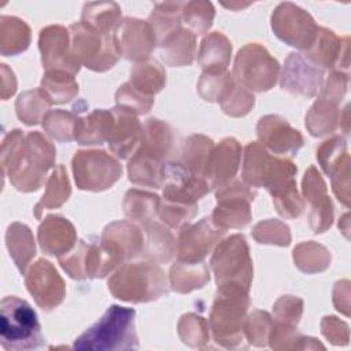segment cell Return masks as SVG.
I'll list each match as a JSON object with an SVG mask.
<instances>
[{"label":"cell","instance_id":"24","mask_svg":"<svg viewBox=\"0 0 351 351\" xmlns=\"http://www.w3.org/2000/svg\"><path fill=\"white\" fill-rule=\"evenodd\" d=\"M141 228L145 232L144 258L154 263H169L177 252V243L167 226L154 219Z\"/></svg>","mask_w":351,"mask_h":351},{"label":"cell","instance_id":"38","mask_svg":"<svg viewBox=\"0 0 351 351\" xmlns=\"http://www.w3.org/2000/svg\"><path fill=\"white\" fill-rule=\"evenodd\" d=\"M339 126L340 112L337 110V104L318 97L306 115V128L310 134L321 137L324 134L333 133Z\"/></svg>","mask_w":351,"mask_h":351},{"label":"cell","instance_id":"54","mask_svg":"<svg viewBox=\"0 0 351 351\" xmlns=\"http://www.w3.org/2000/svg\"><path fill=\"white\" fill-rule=\"evenodd\" d=\"M115 101L117 106L123 107L136 115L145 114L151 110L154 104V96H147L133 88L130 82H125L122 86L118 88L115 93Z\"/></svg>","mask_w":351,"mask_h":351},{"label":"cell","instance_id":"47","mask_svg":"<svg viewBox=\"0 0 351 351\" xmlns=\"http://www.w3.org/2000/svg\"><path fill=\"white\" fill-rule=\"evenodd\" d=\"M234 84V77L229 71H203L197 90L207 101H221Z\"/></svg>","mask_w":351,"mask_h":351},{"label":"cell","instance_id":"43","mask_svg":"<svg viewBox=\"0 0 351 351\" xmlns=\"http://www.w3.org/2000/svg\"><path fill=\"white\" fill-rule=\"evenodd\" d=\"M295 265L304 273H317L325 270L330 265L329 251L314 241L298 244L293 250Z\"/></svg>","mask_w":351,"mask_h":351},{"label":"cell","instance_id":"22","mask_svg":"<svg viewBox=\"0 0 351 351\" xmlns=\"http://www.w3.org/2000/svg\"><path fill=\"white\" fill-rule=\"evenodd\" d=\"M37 237L40 247L45 254L60 258L75 247L77 232L67 218L60 215H47L38 226Z\"/></svg>","mask_w":351,"mask_h":351},{"label":"cell","instance_id":"59","mask_svg":"<svg viewBox=\"0 0 351 351\" xmlns=\"http://www.w3.org/2000/svg\"><path fill=\"white\" fill-rule=\"evenodd\" d=\"M347 85H348V74L333 70L330 73L329 78L326 80V84L319 89L321 90L319 97L325 99L330 103L339 104L341 101L343 96L346 95Z\"/></svg>","mask_w":351,"mask_h":351},{"label":"cell","instance_id":"10","mask_svg":"<svg viewBox=\"0 0 351 351\" xmlns=\"http://www.w3.org/2000/svg\"><path fill=\"white\" fill-rule=\"evenodd\" d=\"M73 173L80 189L100 192L119 180L122 166L106 151L81 149L73 158Z\"/></svg>","mask_w":351,"mask_h":351},{"label":"cell","instance_id":"41","mask_svg":"<svg viewBox=\"0 0 351 351\" xmlns=\"http://www.w3.org/2000/svg\"><path fill=\"white\" fill-rule=\"evenodd\" d=\"M51 106L52 101L41 88L22 92L15 101L16 115L26 125L40 123Z\"/></svg>","mask_w":351,"mask_h":351},{"label":"cell","instance_id":"58","mask_svg":"<svg viewBox=\"0 0 351 351\" xmlns=\"http://www.w3.org/2000/svg\"><path fill=\"white\" fill-rule=\"evenodd\" d=\"M333 221V206L328 196H325L318 203L313 204L310 208L308 222L314 233H322L330 228Z\"/></svg>","mask_w":351,"mask_h":351},{"label":"cell","instance_id":"50","mask_svg":"<svg viewBox=\"0 0 351 351\" xmlns=\"http://www.w3.org/2000/svg\"><path fill=\"white\" fill-rule=\"evenodd\" d=\"M273 328V318L266 311L255 310L244 321V336L245 339L256 346L265 347L269 341V336Z\"/></svg>","mask_w":351,"mask_h":351},{"label":"cell","instance_id":"34","mask_svg":"<svg viewBox=\"0 0 351 351\" xmlns=\"http://www.w3.org/2000/svg\"><path fill=\"white\" fill-rule=\"evenodd\" d=\"M130 85L147 96L160 92L166 84V71L155 59L138 62L130 70Z\"/></svg>","mask_w":351,"mask_h":351},{"label":"cell","instance_id":"5","mask_svg":"<svg viewBox=\"0 0 351 351\" xmlns=\"http://www.w3.org/2000/svg\"><path fill=\"white\" fill-rule=\"evenodd\" d=\"M248 307L250 298L247 291L239 287H218L208 319V328L217 344L225 348L243 346Z\"/></svg>","mask_w":351,"mask_h":351},{"label":"cell","instance_id":"17","mask_svg":"<svg viewBox=\"0 0 351 351\" xmlns=\"http://www.w3.org/2000/svg\"><path fill=\"white\" fill-rule=\"evenodd\" d=\"M38 48L41 63L47 70H64L75 75L81 64L73 56L69 29L60 25L47 26L40 32Z\"/></svg>","mask_w":351,"mask_h":351},{"label":"cell","instance_id":"56","mask_svg":"<svg viewBox=\"0 0 351 351\" xmlns=\"http://www.w3.org/2000/svg\"><path fill=\"white\" fill-rule=\"evenodd\" d=\"M273 313L276 318L274 321L296 326L303 313V300L292 295L281 296L274 303Z\"/></svg>","mask_w":351,"mask_h":351},{"label":"cell","instance_id":"57","mask_svg":"<svg viewBox=\"0 0 351 351\" xmlns=\"http://www.w3.org/2000/svg\"><path fill=\"white\" fill-rule=\"evenodd\" d=\"M303 197L310 206L318 203L326 196V185L314 166H310L303 177Z\"/></svg>","mask_w":351,"mask_h":351},{"label":"cell","instance_id":"36","mask_svg":"<svg viewBox=\"0 0 351 351\" xmlns=\"http://www.w3.org/2000/svg\"><path fill=\"white\" fill-rule=\"evenodd\" d=\"M184 4L185 3L181 1H167L155 4L148 22L155 32L156 45L162 43L167 36L181 29V14Z\"/></svg>","mask_w":351,"mask_h":351},{"label":"cell","instance_id":"31","mask_svg":"<svg viewBox=\"0 0 351 351\" xmlns=\"http://www.w3.org/2000/svg\"><path fill=\"white\" fill-rule=\"evenodd\" d=\"M173 141V130L163 121L151 118L144 123L140 148L147 154L165 162L171 152Z\"/></svg>","mask_w":351,"mask_h":351},{"label":"cell","instance_id":"6","mask_svg":"<svg viewBox=\"0 0 351 351\" xmlns=\"http://www.w3.org/2000/svg\"><path fill=\"white\" fill-rule=\"evenodd\" d=\"M1 347L8 351L36 350L44 337L34 308L23 299L5 296L0 302Z\"/></svg>","mask_w":351,"mask_h":351},{"label":"cell","instance_id":"19","mask_svg":"<svg viewBox=\"0 0 351 351\" xmlns=\"http://www.w3.org/2000/svg\"><path fill=\"white\" fill-rule=\"evenodd\" d=\"M258 138L273 154L293 158L303 145V137L284 118L265 115L256 125Z\"/></svg>","mask_w":351,"mask_h":351},{"label":"cell","instance_id":"14","mask_svg":"<svg viewBox=\"0 0 351 351\" xmlns=\"http://www.w3.org/2000/svg\"><path fill=\"white\" fill-rule=\"evenodd\" d=\"M25 284L34 302L44 311L58 307L66 296V285L53 265L47 259H38L27 273Z\"/></svg>","mask_w":351,"mask_h":351},{"label":"cell","instance_id":"51","mask_svg":"<svg viewBox=\"0 0 351 351\" xmlns=\"http://www.w3.org/2000/svg\"><path fill=\"white\" fill-rule=\"evenodd\" d=\"M346 158L347 144L346 140L340 136H335L329 140H325L317 149V159L322 167V170L329 176Z\"/></svg>","mask_w":351,"mask_h":351},{"label":"cell","instance_id":"27","mask_svg":"<svg viewBox=\"0 0 351 351\" xmlns=\"http://www.w3.org/2000/svg\"><path fill=\"white\" fill-rule=\"evenodd\" d=\"M112 110H93L89 115L78 118L74 140L82 145H96L107 141L112 126Z\"/></svg>","mask_w":351,"mask_h":351},{"label":"cell","instance_id":"20","mask_svg":"<svg viewBox=\"0 0 351 351\" xmlns=\"http://www.w3.org/2000/svg\"><path fill=\"white\" fill-rule=\"evenodd\" d=\"M112 115L114 121L107 143L112 154L121 159H128L141 144L143 126L137 115L123 107L112 108Z\"/></svg>","mask_w":351,"mask_h":351},{"label":"cell","instance_id":"13","mask_svg":"<svg viewBox=\"0 0 351 351\" xmlns=\"http://www.w3.org/2000/svg\"><path fill=\"white\" fill-rule=\"evenodd\" d=\"M162 186L163 200L189 206L197 204V200L211 191L204 177L192 173L180 162L165 165Z\"/></svg>","mask_w":351,"mask_h":351},{"label":"cell","instance_id":"46","mask_svg":"<svg viewBox=\"0 0 351 351\" xmlns=\"http://www.w3.org/2000/svg\"><path fill=\"white\" fill-rule=\"evenodd\" d=\"M78 117L64 110H49L43 118L44 130L58 141L74 140V130Z\"/></svg>","mask_w":351,"mask_h":351},{"label":"cell","instance_id":"7","mask_svg":"<svg viewBox=\"0 0 351 351\" xmlns=\"http://www.w3.org/2000/svg\"><path fill=\"white\" fill-rule=\"evenodd\" d=\"M218 287H239L250 291L252 281V261L243 234H233L217 245L211 261Z\"/></svg>","mask_w":351,"mask_h":351},{"label":"cell","instance_id":"29","mask_svg":"<svg viewBox=\"0 0 351 351\" xmlns=\"http://www.w3.org/2000/svg\"><path fill=\"white\" fill-rule=\"evenodd\" d=\"M232 45L226 36L219 32L210 33L202 40L197 63L204 71H228Z\"/></svg>","mask_w":351,"mask_h":351},{"label":"cell","instance_id":"26","mask_svg":"<svg viewBox=\"0 0 351 351\" xmlns=\"http://www.w3.org/2000/svg\"><path fill=\"white\" fill-rule=\"evenodd\" d=\"M101 239L115 244L123 252L126 261L143 255L145 243L143 230L130 221H117L107 225Z\"/></svg>","mask_w":351,"mask_h":351},{"label":"cell","instance_id":"9","mask_svg":"<svg viewBox=\"0 0 351 351\" xmlns=\"http://www.w3.org/2000/svg\"><path fill=\"white\" fill-rule=\"evenodd\" d=\"M233 77L251 92L271 89L280 74L278 62L258 43L244 45L234 58Z\"/></svg>","mask_w":351,"mask_h":351},{"label":"cell","instance_id":"55","mask_svg":"<svg viewBox=\"0 0 351 351\" xmlns=\"http://www.w3.org/2000/svg\"><path fill=\"white\" fill-rule=\"evenodd\" d=\"M86 251H88V243L84 240H78L75 247L69 254L59 258V263L62 269L71 278H75V280L86 278V271H85Z\"/></svg>","mask_w":351,"mask_h":351},{"label":"cell","instance_id":"15","mask_svg":"<svg viewBox=\"0 0 351 351\" xmlns=\"http://www.w3.org/2000/svg\"><path fill=\"white\" fill-rule=\"evenodd\" d=\"M225 233L226 229L215 225L211 217L182 228L177 240V261L202 262Z\"/></svg>","mask_w":351,"mask_h":351},{"label":"cell","instance_id":"49","mask_svg":"<svg viewBox=\"0 0 351 351\" xmlns=\"http://www.w3.org/2000/svg\"><path fill=\"white\" fill-rule=\"evenodd\" d=\"M254 93L234 80V84L228 90L225 97L219 101L223 112L230 117H243L254 107Z\"/></svg>","mask_w":351,"mask_h":351},{"label":"cell","instance_id":"23","mask_svg":"<svg viewBox=\"0 0 351 351\" xmlns=\"http://www.w3.org/2000/svg\"><path fill=\"white\" fill-rule=\"evenodd\" d=\"M348 41V37L344 38V43H341V38H339L332 30H328L325 27H318L317 36L313 41V44L303 51L302 53L307 60H310L317 67H330L340 71V66H344L341 63V58L344 62H348V47L341 51V47ZM347 70V67L344 66Z\"/></svg>","mask_w":351,"mask_h":351},{"label":"cell","instance_id":"40","mask_svg":"<svg viewBox=\"0 0 351 351\" xmlns=\"http://www.w3.org/2000/svg\"><path fill=\"white\" fill-rule=\"evenodd\" d=\"M52 104H63L73 100L78 93V84L74 75L64 70H47L40 86Z\"/></svg>","mask_w":351,"mask_h":351},{"label":"cell","instance_id":"32","mask_svg":"<svg viewBox=\"0 0 351 351\" xmlns=\"http://www.w3.org/2000/svg\"><path fill=\"white\" fill-rule=\"evenodd\" d=\"M210 280L207 265L202 262H181L177 261L170 269L171 289L180 293L191 292L204 287Z\"/></svg>","mask_w":351,"mask_h":351},{"label":"cell","instance_id":"1","mask_svg":"<svg viewBox=\"0 0 351 351\" xmlns=\"http://www.w3.org/2000/svg\"><path fill=\"white\" fill-rule=\"evenodd\" d=\"M56 149L40 132L11 130L1 144V167L10 182L22 192L41 188L47 171L55 166Z\"/></svg>","mask_w":351,"mask_h":351},{"label":"cell","instance_id":"35","mask_svg":"<svg viewBox=\"0 0 351 351\" xmlns=\"http://www.w3.org/2000/svg\"><path fill=\"white\" fill-rule=\"evenodd\" d=\"M159 203V196L155 193L130 189L126 192L123 199V211L130 221H134L143 226L156 219Z\"/></svg>","mask_w":351,"mask_h":351},{"label":"cell","instance_id":"11","mask_svg":"<svg viewBox=\"0 0 351 351\" xmlns=\"http://www.w3.org/2000/svg\"><path fill=\"white\" fill-rule=\"evenodd\" d=\"M217 207L211 214V219L215 225L223 229L244 228L251 221L250 202L256 196L254 191L245 182L232 180L228 184L217 189Z\"/></svg>","mask_w":351,"mask_h":351},{"label":"cell","instance_id":"53","mask_svg":"<svg viewBox=\"0 0 351 351\" xmlns=\"http://www.w3.org/2000/svg\"><path fill=\"white\" fill-rule=\"evenodd\" d=\"M252 236L261 244H276L284 247L291 243L289 228L277 219H267L256 223L252 230Z\"/></svg>","mask_w":351,"mask_h":351},{"label":"cell","instance_id":"12","mask_svg":"<svg viewBox=\"0 0 351 351\" xmlns=\"http://www.w3.org/2000/svg\"><path fill=\"white\" fill-rule=\"evenodd\" d=\"M318 27L311 15L293 3L278 4L271 15L274 34L285 44L302 51L313 44Z\"/></svg>","mask_w":351,"mask_h":351},{"label":"cell","instance_id":"30","mask_svg":"<svg viewBox=\"0 0 351 351\" xmlns=\"http://www.w3.org/2000/svg\"><path fill=\"white\" fill-rule=\"evenodd\" d=\"M5 244L18 270L25 274L30 261L36 255L34 237L30 228L21 222L11 223L5 232Z\"/></svg>","mask_w":351,"mask_h":351},{"label":"cell","instance_id":"37","mask_svg":"<svg viewBox=\"0 0 351 351\" xmlns=\"http://www.w3.org/2000/svg\"><path fill=\"white\" fill-rule=\"evenodd\" d=\"M70 193H71V188H70L67 171L63 165H59L55 167V170L49 176V178L47 181L45 193L43 195L41 200L34 207L36 218L40 219L41 213L44 210L60 207L64 202H67Z\"/></svg>","mask_w":351,"mask_h":351},{"label":"cell","instance_id":"52","mask_svg":"<svg viewBox=\"0 0 351 351\" xmlns=\"http://www.w3.org/2000/svg\"><path fill=\"white\" fill-rule=\"evenodd\" d=\"M196 213H197V204L189 206V204L162 200L159 203L158 215L169 228L182 229L193 219Z\"/></svg>","mask_w":351,"mask_h":351},{"label":"cell","instance_id":"21","mask_svg":"<svg viewBox=\"0 0 351 351\" xmlns=\"http://www.w3.org/2000/svg\"><path fill=\"white\" fill-rule=\"evenodd\" d=\"M240 156L241 145L232 137L223 138L218 145H214L203 171V177L211 189H218L234 178Z\"/></svg>","mask_w":351,"mask_h":351},{"label":"cell","instance_id":"44","mask_svg":"<svg viewBox=\"0 0 351 351\" xmlns=\"http://www.w3.org/2000/svg\"><path fill=\"white\" fill-rule=\"evenodd\" d=\"M214 148V141L203 134L188 137L182 149V165L192 173L203 177L208 156Z\"/></svg>","mask_w":351,"mask_h":351},{"label":"cell","instance_id":"42","mask_svg":"<svg viewBox=\"0 0 351 351\" xmlns=\"http://www.w3.org/2000/svg\"><path fill=\"white\" fill-rule=\"evenodd\" d=\"M269 343L274 350H303V348H324V346L313 337L302 336L295 325H288L273 319V328L269 336Z\"/></svg>","mask_w":351,"mask_h":351},{"label":"cell","instance_id":"25","mask_svg":"<svg viewBox=\"0 0 351 351\" xmlns=\"http://www.w3.org/2000/svg\"><path fill=\"white\" fill-rule=\"evenodd\" d=\"M160 59L169 66H188L196 55V36L188 29H178L158 44Z\"/></svg>","mask_w":351,"mask_h":351},{"label":"cell","instance_id":"45","mask_svg":"<svg viewBox=\"0 0 351 351\" xmlns=\"http://www.w3.org/2000/svg\"><path fill=\"white\" fill-rule=\"evenodd\" d=\"M215 11L210 1H188L184 4L181 21L186 29L196 34H204L213 25Z\"/></svg>","mask_w":351,"mask_h":351},{"label":"cell","instance_id":"28","mask_svg":"<svg viewBox=\"0 0 351 351\" xmlns=\"http://www.w3.org/2000/svg\"><path fill=\"white\" fill-rule=\"evenodd\" d=\"M165 165L166 162L147 154L138 147L128 163L129 180L136 185L162 188Z\"/></svg>","mask_w":351,"mask_h":351},{"label":"cell","instance_id":"4","mask_svg":"<svg viewBox=\"0 0 351 351\" xmlns=\"http://www.w3.org/2000/svg\"><path fill=\"white\" fill-rule=\"evenodd\" d=\"M107 285L117 299L132 303L156 300L169 292L163 270L149 261L122 265L108 278Z\"/></svg>","mask_w":351,"mask_h":351},{"label":"cell","instance_id":"60","mask_svg":"<svg viewBox=\"0 0 351 351\" xmlns=\"http://www.w3.org/2000/svg\"><path fill=\"white\" fill-rule=\"evenodd\" d=\"M322 335L333 344H347L348 343V326L346 322L330 315L324 317L321 321Z\"/></svg>","mask_w":351,"mask_h":351},{"label":"cell","instance_id":"61","mask_svg":"<svg viewBox=\"0 0 351 351\" xmlns=\"http://www.w3.org/2000/svg\"><path fill=\"white\" fill-rule=\"evenodd\" d=\"M0 66H1V99L7 100L16 90V80H15L14 71L7 64L3 63Z\"/></svg>","mask_w":351,"mask_h":351},{"label":"cell","instance_id":"39","mask_svg":"<svg viewBox=\"0 0 351 351\" xmlns=\"http://www.w3.org/2000/svg\"><path fill=\"white\" fill-rule=\"evenodd\" d=\"M121 18V8L114 1L86 3L82 10L81 22L92 29L110 34V32L118 26Z\"/></svg>","mask_w":351,"mask_h":351},{"label":"cell","instance_id":"18","mask_svg":"<svg viewBox=\"0 0 351 351\" xmlns=\"http://www.w3.org/2000/svg\"><path fill=\"white\" fill-rule=\"evenodd\" d=\"M322 69L313 64L302 53H289L284 63L280 81V85L284 90L304 97H313L322 88Z\"/></svg>","mask_w":351,"mask_h":351},{"label":"cell","instance_id":"16","mask_svg":"<svg viewBox=\"0 0 351 351\" xmlns=\"http://www.w3.org/2000/svg\"><path fill=\"white\" fill-rule=\"evenodd\" d=\"M112 36L119 55L137 63L147 60L156 47V36L148 21L125 18Z\"/></svg>","mask_w":351,"mask_h":351},{"label":"cell","instance_id":"48","mask_svg":"<svg viewBox=\"0 0 351 351\" xmlns=\"http://www.w3.org/2000/svg\"><path fill=\"white\" fill-rule=\"evenodd\" d=\"M178 335L184 344L189 347H203L210 339L208 322L197 314L189 313L178 321Z\"/></svg>","mask_w":351,"mask_h":351},{"label":"cell","instance_id":"33","mask_svg":"<svg viewBox=\"0 0 351 351\" xmlns=\"http://www.w3.org/2000/svg\"><path fill=\"white\" fill-rule=\"evenodd\" d=\"M30 44V27L16 16H0V53L12 56L23 52Z\"/></svg>","mask_w":351,"mask_h":351},{"label":"cell","instance_id":"2","mask_svg":"<svg viewBox=\"0 0 351 351\" xmlns=\"http://www.w3.org/2000/svg\"><path fill=\"white\" fill-rule=\"evenodd\" d=\"M136 311L118 304L110 306L103 317L74 341L75 350H136Z\"/></svg>","mask_w":351,"mask_h":351},{"label":"cell","instance_id":"8","mask_svg":"<svg viewBox=\"0 0 351 351\" xmlns=\"http://www.w3.org/2000/svg\"><path fill=\"white\" fill-rule=\"evenodd\" d=\"M69 32L73 56L81 66L106 71L121 58L112 34L100 33L82 22L70 25Z\"/></svg>","mask_w":351,"mask_h":351},{"label":"cell","instance_id":"3","mask_svg":"<svg viewBox=\"0 0 351 351\" xmlns=\"http://www.w3.org/2000/svg\"><path fill=\"white\" fill-rule=\"evenodd\" d=\"M296 166L269 154L261 143H250L244 149L243 182L251 188H266L273 197L296 188Z\"/></svg>","mask_w":351,"mask_h":351}]
</instances>
